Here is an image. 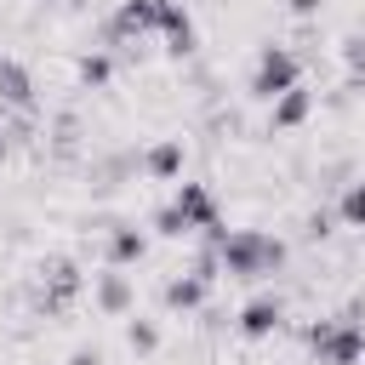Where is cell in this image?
Masks as SVG:
<instances>
[{"label": "cell", "instance_id": "cell-1", "mask_svg": "<svg viewBox=\"0 0 365 365\" xmlns=\"http://www.w3.org/2000/svg\"><path fill=\"white\" fill-rule=\"evenodd\" d=\"M285 80H291V63H285V57H268V63H262L257 91H262V97H274V91H285Z\"/></svg>", "mask_w": 365, "mask_h": 365}, {"label": "cell", "instance_id": "cell-2", "mask_svg": "<svg viewBox=\"0 0 365 365\" xmlns=\"http://www.w3.org/2000/svg\"><path fill=\"white\" fill-rule=\"evenodd\" d=\"M274 319H279V308H274V302H257V308L245 314V331H268Z\"/></svg>", "mask_w": 365, "mask_h": 365}]
</instances>
